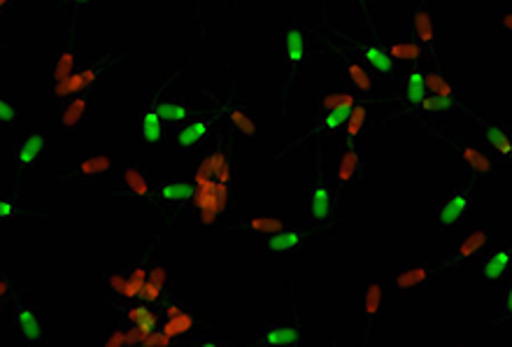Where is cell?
I'll return each mask as SVG.
<instances>
[{
    "mask_svg": "<svg viewBox=\"0 0 512 347\" xmlns=\"http://www.w3.org/2000/svg\"><path fill=\"white\" fill-rule=\"evenodd\" d=\"M496 292H499V315H496L494 320L489 322L492 327H499V324L512 322V273L501 282L499 287H496Z\"/></svg>",
    "mask_w": 512,
    "mask_h": 347,
    "instance_id": "cell-37",
    "label": "cell"
},
{
    "mask_svg": "<svg viewBox=\"0 0 512 347\" xmlns=\"http://www.w3.org/2000/svg\"><path fill=\"white\" fill-rule=\"evenodd\" d=\"M254 341L266 347H308L312 327L301 310L261 317L254 322Z\"/></svg>",
    "mask_w": 512,
    "mask_h": 347,
    "instance_id": "cell-9",
    "label": "cell"
},
{
    "mask_svg": "<svg viewBox=\"0 0 512 347\" xmlns=\"http://www.w3.org/2000/svg\"><path fill=\"white\" fill-rule=\"evenodd\" d=\"M371 117H373V105L364 101V98H357V103L352 105L350 115H347L343 129H340V140H343V145L347 143H359L361 136H364L368 124H371Z\"/></svg>",
    "mask_w": 512,
    "mask_h": 347,
    "instance_id": "cell-31",
    "label": "cell"
},
{
    "mask_svg": "<svg viewBox=\"0 0 512 347\" xmlns=\"http://www.w3.org/2000/svg\"><path fill=\"white\" fill-rule=\"evenodd\" d=\"M10 303L12 301H0V317L7 315V310H10Z\"/></svg>",
    "mask_w": 512,
    "mask_h": 347,
    "instance_id": "cell-43",
    "label": "cell"
},
{
    "mask_svg": "<svg viewBox=\"0 0 512 347\" xmlns=\"http://www.w3.org/2000/svg\"><path fill=\"white\" fill-rule=\"evenodd\" d=\"M17 289V280H14L10 273L0 271V301H12L14 296H17Z\"/></svg>",
    "mask_w": 512,
    "mask_h": 347,
    "instance_id": "cell-40",
    "label": "cell"
},
{
    "mask_svg": "<svg viewBox=\"0 0 512 347\" xmlns=\"http://www.w3.org/2000/svg\"><path fill=\"white\" fill-rule=\"evenodd\" d=\"M91 108V96L80 94V96H70L63 98V101L52 103V110L56 112V126L63 131H80L84 119L89 115Z\"/></svg>",
    "mask_w": 512,
    "mask_h": 347,
    "instance_id": "cell-30",
    "label": "cell"
},
{
    "mask_svg": "<svg viewBox=\"0 0 512 347\" xmlns=\"http://www.w3.org/2000/svg\"><path fill=\"white\" fill-rule=\"evenodd\" d=\"M424 84H426V91L433 96H443V98L464 96L461 84L454 80V77L445 75L443 70H424Z\"/></svg>",
    "mask_w": 512,
    "mask_h": 347,
    "instance_id": "cell-34",
    "label": "cell"
},
{
    "mask_svg": "<svg viewBox=\"0 0 512 347\" xmlns=\"http://www.w3.org/2000/svg\"><path fill=\"white\" fill-rule=\"evenodd\" d=\"M275 63L280 73L287 77V84L296 82L298 77L308 73L312 63V33L310 28L303 26L301 19H289L275 31V45H273Z\"/></svg>",
    "mask_w": 512,
    "mask_h": 347,
    "instance_id": "cell-2",
    "label": "cell"
},
{
    "mask_svg": "<svg viewBox=\"0 0 512 347\" xmlns=\"http://www.w3.org/2000/svg\"><path fill=\"white\" fill-rule=\"evenodd\" d=\"M405 24H408L410 38L419 42L426 49V56L433 66L440 63V35H438V21L436 12L431 10L429 3L422 0V3L412 5L405 10Z\"/></svg>",
    "mask_w": 512,
    "mask_h": 347,
    "instance_id": "cell-18",
    "label": "cell"
},
{
    "mask_svg": "<svg viewBox=\"0 0 512 347\" xmlns=\"http://www.w3.org/2000/svg\"><path fill=\"white\" fill-rule=\"evenodd\" d=\"M424 126L429 129L431 138L452 154V159L457 161L461 168V175L471 177L473 182L480 184V187L482 184H494L496 180H499L503 168L499 161H496L492 154L485 150V147L468 143L466 138L459 136V133L447 131V129H443V126H433L429 122H424Z\"/></svg>",
    "mask_w": 512,
    "mask_h": 347,
    "instance_id": "cell-1",
    "label": "cell"
},
{
    "mask_svg": "<svg viewBox=\"0 0 512 347\" xmlns=\"http://www.w3.org/2000/svg\"><path fill=\"white\" fill-rule=\"evenodd\" d=\"M98 3L101 0H52V10L56 14H66L70 24L80 26L94 14Z\"/></svg>",
    "mask_w": 512,
    "mask_h": 347,
    "instance_id": "cell-35",
    "label": "cell"
},
{
    "mask_svg": "<svg viewBox=\"0 0 512 347\" xmlns=\"http://www.w3.org/2000/svg\"><path fill=\"white\" fill-rule=\"evenodd\" d=\"M357 94H350V91H345V94H322L317 98V115L312 119L310 129L303 131L301 136L296 140H291V143L284 147L282 152L275 154V161H282L287 154H291L298 147H303L308 143L310 138H319V136H338L340 129H343L347 115H350L352 105L357 103Z\"/></svg>",
    "mask_w": 512,
    "mask_h": 347,
    "instance_id": "cell-7",
    "label": "cell"
},
{
    "mask_svg": "<svg viewBox=\"0 0 512 347\" xmlns=\"http://www.w3.org/2000/svg\"><path fill=\"white\" fill-rule=\"evenodd\" d=\"M343 3L347 7H352V10H357V12H371L375 0H343Z\"/></svg>",
    "mask_w": 512,
    "mask_h": 347,
    "instance_id": "cell-41",
    "label": "cell"
},
{
    "mask_svg": "<svg viewBox=\"0 0 512 347\" xmlns=\"http://www.w3.org/2000/svg\"><path fill=\"white\" fill-rule=\"evenodd\" d=\"M291 222H296L294 212L284 208V205L266 203V205H252V208L240 210L229 224L222 226L224 236H238L252 243L256 238L270 236V233L284 229Z\"/></svg>",
    "mask_w": 512,
    "mask_h": 347,
    "instance_id": "cell-8",
    "label": "cell"
},
{
    "mask_svg": "<svg viewBox=\"0 0 512 347\" xmlns=\"http://www.w3.org/2000/svg\"><path fill=\"white\" fill-rule=\"evenodd\" d=\"M468 103V96L461 98H443L429 94L424 101L417 105L405 108L403 115H394L391 119H401V122H426V119H452L457 117L464 105Z\"/></svg>",
    "mask_w": 512,
    "mask_h": 347,
    "instance_id": "cell-22",
    "label": "cell"
},
{
    "mask_svg": "<svg viewBox=\"0 0 512 347\" xmlns=\"http://www.w3.org/2000/svg\"><path fill=\"white\" fill-rule=\"evenodd\" d=\"M368 168L366 154L361 150L359 143H347L343 145V154H340L336 173H333V180H336L338 194L345 198V191L357 187V184L364 180Z\"/></svg>",
    "mask_w": 512,
    "mask_h": 347,
    "instance_id": "cell-23",
    "label": "cell"
},
{
    "mask_svg": "<svg viewBox=\"0 0 512 347\" xmlns=\"http://www.w3.org/2000/svg\"><path fill=\"white\" fill-rule=\"evenodd\" d=\"M384 47H387L391 59H394L398 66H415L417 61L429 59V56H426V49L419 45V42L412 40L410 35H408V38L389 40Z\"/></svg>",
    "mask_w": 512,
    "mask_h": 347,
    "instance_id": "cell-33",
    "label": "cell"
},
{
    "mask_svg": "<svg viewBox=\"0 0 512 347\" xmlns=\"http://www.w3.org/2000/svg\"><path fill=\"white\" fill-rule=\"evenodd\" d=\"M49 217V210H40L28 205L21 198L19 187H0V226L28 222V219H45Z\"/></svg>",
    "mask_w": 512,
    "mask_h": 347,
    "instance_id": "cell-27",
    "label": "cell"
},
{
    "mask_svg": "<svg viewBox=\"0 0 512 347\" xmlns=\"http://www.w3.org/2000/svg\"><path fill=\"white\" fill-rule=\"evenodd\" d=\"M149 266L152 261L135 259V261H119L105 268V292L110 296V303H135L142 301L145 292Z\"/></svg>",
    "mask_w": 512,
    "mask_h": 347,
    "instance_id": "cell-14",
    "label": "cell"
},
{
    "mask_svg": "<svg viewBox=\"0 0 512 347\" xmlns=\"http://www.w3.org/2000/svg\"><path fill=\"white\" fill-rule=\"evenodd\" d=\"M12 341L17 345L42 347L49 343V306L42 299L17 294L7 310Z\"/></svg>",
    "mask_w": 512,
    "mask_h": 347,
    "instance_id": "cell-6",
    "label": "cell"
},
{
    "mask_svg": "<svg viewBox=\"0 0 512 347\" xmlns=\"http://www.w3.org/2000/svg\"><path fill=\"white\" fill-rule=\"evenodd\" d=\"M138 138L149 147H159L170 138V129L156 112L152 96H147L138 110Z\"/></svg>",
    "mask_w": 512,
    "mask_h": 347,
    "instance_id": "cell-29",
    "label": "cell"
},
{
    "mask_svg": "<svg viewBox=\"0 0 512 347\" xmlns=\"http://www.w3.org/2000/svg\"><path fill=\"white\" fill-rule=\"evenodd\" d=\"M361 292H364V338H361V345H368L373 341L375 331L380 329L382 317H384V306H387V296H389V289L384 285L382 273L364 280Z\"/></svg>",
    "mask_w": 512,
    "mask_h": 347,
    "instance_id": "cell-20",
    "label": "cell"
},
{
    "mask_svg": "<svg viewBox=\"0 0 512 347\" xmlns=\"http://www.w3.org/2000/svg\"><path fill=\"white\" fill-rule=\"evenodd\" d=\"M14 3H17V0H0V14H5Z\"/></svg>",
    "mask_w": 512,
    "mask_h": 347,
    "instance_id": "cell-42",
    "label": "cell"
},
{
    "mask_svg": "<svg viewBox=\"0 0 512 347\" xmlns=\"http://www.w3.org/2000/svg\"><path fill=\"white\" fill-rule=\"evenodd\" d=\"M198 187L187 175H168L154 180V203L166 210H184L196 201Z\"/></svg>",
    "mask_w": 512,
    "mask_h": 347,
    "instance_id": "cell-19",
    "label": "cell"
},
{
    "mask_svg": "<svg viewBox=\"0 0 512 347\" xmlns=\"http://www.w3.org/2000/svg\"><path fill=\"white\" fill-rule=\"evenodd\" d=\"M149 96H152L156 112H159L161 119L166 122L170 131L201 112V103H198V98H194V96H166L163 98V89H156L154 94H149Z\"/></svg>",
    "mask_w": 512,
    "mask_h": 347,
    "instance_id": "cell-24",
    "label": "cell"
},
{
    "mask_svg": "<svg viewBox=\"0 0 512 347\" xmlns=\"http://www.w3.org/2000/svg\"><path fill=\"white\" fill-rule=\"evenodd\" d=\"M49 147H52V136L45 131H17L12 133V171H14V187H24L38 168L47 161Z\"/></svg>",
    "mask_w": 512,
    "mask_h": 347,
    "instance_id": "cell-12",
    "label": "cell"
},
{
    "mask_svg": "<svg viewBox=\"0 0 512 347\" xmlns=\"http://www.w3.org/2000/svg\"><path fill=\"white\" fill-rule=\"evenodd\" d=\"M468 115L482 129V136H485V145L482 147L499 161L501 168L512 173V131L496 122L494 117L478 115V112H468Z\"/></svg>",
    "mask_w": 512,
    "mask_h": 347,
    "instance_id": "cell-21",
    "label": "cell"
},
{
    "mask_svg": "<svg viewBox=\"0 0 512 347\" xmlns=\"http://www.w3.org/2000/svg\"><path fill=\"white\" fill-rule=\"evenodd\" d=\"M443 264H436L433 259L424 261H398L382 273L384 285L389 294H419L436 299L443 292Z\"/></svg>",
    "mask_w": 512,
    "mask_h": 347,
    "instance_id": "cell-5",
    "label": "cell"
},
{
    "mask_svg": "<svg viewBox=\"0 0 512 347\" xmlns=\"http://www.w3.org/2000/svg\"><path fill=\"white\" fill-rule=\"evenodd\" d=\"M496 33L512 38V5H496Z\"/></svg>",
    "mask_w": 512,
    "mask_h": 347,
    "instance_id": "cell-38",
    "label": "cell"
},
{
    "mask_svg": "<svg viewBox=\"0 0 512 347\" xmlns=\"http://www.w3.org/2000/svg\"><path fill=\"white\" fill-rule=\"evenodd\" d=\"M254 250H259L263 257L277 261H301L312 250V233L310 226L303 222H291L284 229L270 233V236L252 240Z\"/></svg>",
    "mask_w": 512,
    "mask_h": 347,
    "instance_id": "cell-13",
    "label": "cell"
},
{
    "mask_svg": "<svg viewBox=\"0 0 512 347\" xmlns=\"http://www.w3.org/2000/svg\"><path fill=\"white\" fill-rule=\"evenodd\" d=\"M494 240L496 238L492 226L473 222L468 229H464V236H461L459 243L452 247V252L443 259V271L450 275H459L464 268L485 257L489 247L494 245Z\"/></svg>",
    "mask_w": 512,
    "mask_h": 347,
    "instance_id": "cell-15",
    "label": "cell"
},
{
    "mask_svg": "<svg viewBox=\"0 0 512 347\" xmlns=\"http://www.w3.org/2000/svg\"><path fill=\"white\" fill-rule=\"evenodd\" d=\"M117 171V161L108 150H75L68 152L66 171L59 173V180L68 184H89V187L108 189Z\"/></svg>",
    "mask_w": 512,
    "mask_h": 347,
    "instance_id": "cell-10",
    "label": "cell"
},
{
    "mask_svg": "<svg viewBox=\"0 0 512 347\" xmlns=\"http://www.w3.org/2000/svg\"><path fill=\"white\" fill-rule=\"evenodd\" d=\"M350 54L364 61L366 66L380 77V80H387V77L389 80H396L398 70H401V66L391 59L387 47L380 45V42H373V40L354 42V45H350Z\"/></svg>",
    "mask_w": 512,
    "mask_h": 347,
    "instance_id": "cell-26",
    "label": "cell"
},
{
    "mask_svg": "<svg viewBox=\"0 0 512 347\" xmlns=\"http://www.w3.org/2000/svg\"><path fill=\"white\" fill-rule=\"evenodd\" d=\"M243 3V0H198V12H210V14H222L231 12Z\"/></svg>",
    "mask_w": 512,
    "mask_h": 347,
    "instance_id": "cell-39",
    "label": "cell"
},
{
    "mask_svg": "<svg viewBox=\"0 0 512 347\" xmlns=\"http://www.w3.org/2000/svg\"><path fill=\"white\" fill-rule=\"evenodd\" d=\"M398 80H401V87H403V101H405V108H410V105H417L419 101H424L426 96H429V91H426V84H424V70L412 66L408 73L398 75Z\"/></svg>",
    "mask_w": 512,
    "mask_h": 347,
    "instance_id": "cell-36",
    "label": "cell"
},
{
    "mask_svg": "<svg viewBox=\"0 0 512 347\" xmlns=\"http://www.w3.org/2000/svg\"><path fill=\"white\" fill-rule=\"evenodd\" d=\"M338 56H340V61H343L347 84H350V89L354 91V94H357L359 98L373 96L375 91H378V87H380V77L375 75L373 70L368 68L364 61L357 59V56H354V54L338 49Z\"/></svg>",
    "mask_w": 512,
    "mask_h": 347,
    "instance_id": "cell-28",
    "label": "cell"
},
{
    "mask_svg": "<svg viewBox=\"0 0 512 347\" xmlns=\"http://www.w3.org/2000/svg\"><path fill=\"white\" fill-rule=\"evenodd\" d=\"M222 122H224V110H215V112L201 110L198 115L187 119L184 124L175 126V129L170 131L168 143L180 159L198 157V154L208 150V145L217 138Z\"/></svg>",
    "mask_w": 512,
    "mask_h": 347,
    "instance_id": "cell-11",
    "label": "cell"
},
{
    "mask_svg": "<svg viewBox=\"0 0 512 347\" xmlns=\"http://www.w3.org/2000/svg\"><path fill=\"white\" fill-rule=\"evenodd\" d=\"M0 52H19V47H12V45H0Z\"/></svg>",
    "mask_w": 512,
    "mask_h": 347,
    "instance_id": "cell-44",
    "label": "cell"
},
{
    "mask_svg": "<svg viewBox=\"0 0 512 347\" xmlns=\"http://www.w3.org/2000/svg\"><path fill=\"white\" fill-rule=\"evenodd\" d=\"M312 175H315V184L310 187V224L317 226V231L322 233V236H329V233L336 231L338 226L343 196L338 194L331 168L326 166L322 143L317 145Z\"/></svg>",
    "mask_w": 512,
    "mask_h": 347,
    "instance_id": "cell-3",
    "label": "cell"
},
{
    "mask_svg": "<svg viewBox=\"0 0 512 347\" xmlns=\"http://www.w3.org/2000/svg\"><path fill=\"white\" fill-rule=\"evenodd\" d=\"M224 122L240 145H263L268 136V122L243 98H229L224 103Z\"/></svg>",
    "mask_w": 512,
    "mask_h": 347,
    "instance_id": "cell-16",
    "label": "cell"
},
{
    "mask_svg": "<svg viewBox=\"0 0 512 347\" xmlns=\"http://www.w3.org/2000/svg\"><path fill=\"white\" fill-rule=\"evenodd\" d=\"M512 273V236L501 247L492 245L480 259V282L487 289H496Z\"/></svg>",
    "mask_w": 512,
    "mask_h": 347,
    "instance_id": "cell-25",
    "label": "cell"
},
{
    "mask_svg": "<svg viewBox=\"0 0 512 347\" xmlns=\"http://www.w3.org/2000/svg\"><path fill=\"white\" fill-rule=\"evenodd\" d=\"M478 191L480 184L461 175L459 182L447 187L433 210V222L445 233H459L478 219Z\"/></svg>",
    "mask_w": 512,
    "mask_h": 347,
    "instance_id": "cell-4",
    "label": "cell"
},
{
    "mask_svg": "<svg viewBox=\"0 0 512 347\" xmlns=\"http://www.w3.org/2000/svg\"><path fill=\"white\" fill-rule=\"evenodd\" d=\"M154 173L149 168H140L138 164H126L124 168H119L115 180L108 189L110 196L122 198V201H131V203H147V205H156L154 203Z\"/></svg>",
    "mask_w": 512,
    "mask_h": 347,
    "instance_id": "cell-17",
    "label": "cell"
},
{
    "mask_svg": "<svg viewBox=\"0 0 512 347\" xmlns=\"http://www.w3.org/2000/svg\"><path fill=\"white\" fill-rule=\"evenodd\" d=\"M28 119V108L19 96L0 87V129L17 133Z\"/></svg>",
    "mask_w": 512,
    "mask_h": 347,
    "instance_id": "cell-32",
    "label": "cell"
}]
</instances>
